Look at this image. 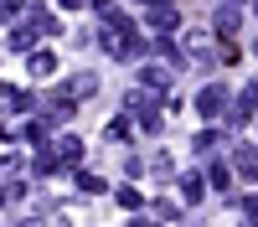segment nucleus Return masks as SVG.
I'll return each mask as SVG.
<instances>
[{
  "label": "nucleus",
  "mask_w": 258,
  "mask_h": 227,
  "mask_svg": "<svg viewBox=\"0 0 258 227\" xmlns=\"http://www.w3.org/2000/svg\"><path fill=\"white\" fill-rule=\"evenodd\" d=\"M155 212H160L165 222H176V217H181V206H176V201H155Z\"/></svg>",
  "instance_id": "obj_23"
},
{
  "label": "nucleus",
  "mask_w": 258,
  "mask_h": 227,
  "mask_svg": "<svg viewBox=\"0 0 258 227\" xmlns=\"http://www.w3.org/2000/svg\"><path fill=\"white\" fill-rule=\"evenodd\" d=\"M36 36H41V26H36V21H16V26H11V36H6V47L11 52H36Z\"/></svg>",
  "instance_id": "obj_4"
},
{
  "label": "nucleus",
  "mask_w": 258,
  "mask_h": 227,
  "mask_svg": "<svg viewBox=\"0 0 258 227\" xmlns=\"http://www.w3.org/2000/svg\"><path fill=\"white\" fill-rule=\"evenodd\" d=\"M212 26H217L222 36H232V31L243 26V16H238V6H222V11H217V21H212Z\"/></svg>",
  "instance_id": "obj_17"
},
{
  "label": "nucleus",
  "mask_w": 258,
  "mask_h": 227,
  "mask_svg": "<svg viewBox=\"0 0 258 227\" xmlns=\"http://www.w3.org/2000/svg\"><path fill=\"white\" fill-rule=\"evenodd\" d=\"M26 109H36V98L26 88H6V114H26Z\"/></svg>",
  "instance_id": "obj_15"
},
{
  "label": "nucleus",
  "mask_w": 258,
  "mask_h": 227,
  "mask_svg": "<svg viewBox=\"0 0 258 227\" xmlns=\"http://www.w3.org/2000/svg\"><path fill=\"white\" fill-rule=\"evenodd\" d=\"M129 227H155V222H150V217H135V222H129Z\"/></svg>",
  "instance_id": "obj_26"
},
{
  "label": "nucleus",
  "mask_w": 258,
  "mask_h": 227,
  "mask_svg": "<svg viewBox=\"0 0 258 227\" xmlns=\"http://www.w3.org/2000/svg\"><path fill=\"white\" fill-rule=\"evenodd\" d=\"M6 21H26V0H6Z\"/></svg>",
  "instance_id": "obj_22"
},
{
  "label": "nucleus",
  "mask_w": 258,
  "mask_h": 227,
  "mask_svg": "<svg viewBox=\"0 0 258 227\" xmlns=\"http://www.w3.org/2000/svg\"><path fill=\"white\" fill-rule=\"evenodd\" d=\"M124 114H129V119H140V124H145V134H155V129H160V98H155V93H145V88H135V93L124 98Z\"/></svg>",
  "instance_id": "obj_2"
},
{
  "label": "nucleus",
  "mask_w": 258,
  "mask_h": 227,
  "mask_svg": "<svg viewBox=\"0 0 258 227\" xmlns=\"http://www.w3.org/2000/svg\"><path fill=\"white\" fill-rule=\"evenodd\" d=\"M26 72H31V78H52V72H57V57H52L47 47H36V52L26 57Z\"/></svg>",
  "instance_id": "obj_12"
},
{
  "label": "nucleus",
  "mask_w": 258,
  "mask_h": 227,
  "mask_svg": "<svg viewBox=\"0 0 258 227\" xmlns=\"http://www.w3.org/2000/svg\"><path fill=\"white\" fill-rule=\"evenodd\" d=\"M232 176H238V171H232V165H222V160H212V165H207L212 191H227V186H232Z\"/></svg>",
  "instance_id": "obj_14"
},
{
  "label": "nucleus",
  "mask_w": 258,
  "mask_h": 227,
  "mask_svg": "<svg viewBox=\"0 0 258 227\" xmlns=\"http://www.w3.org/2000/svg\"><path fill=\"white\" fill-rule=\"evenodd\" d=\"M73 181H78V191H88V196H98L103 186H109V181H103V176H93V171H73Z\"/></svg>",
  "instance_id": "obj_18"
},
{
  "label": "nucleus",
  "mask_w": 258,
  "mask_h": 227,
  "mask_svg": "<svg viewBox=\"0 0 258 227\" xmlns=\"http://www.w3.org/2000/svg\"><path fill=\"white\" fill-rule=\"evenodd\" d=\"M243 98H248L253 109H258V83H248V88H243Z\"/></svg>",
  "instance_id": "obj_25"
},
{
  "label": "nucleus",
  "mask_w": 258,
  "mask_h": 227,
  "mask_svg": "<svg viewBox=\"0 0 258 227\" xmlns=\"http://www.w3.org/2000/svg\"><path fill=\"white\" fill-rule=\"evenodd\" d=\"M232 171L243 181H258V150L253 144H232Z\"/></svg>",
  "instance_id": "obj_8"
},
{
  "label": "nucleus",
  "mask_w": 258,
  "mask_h": 227,
  "mask_svg": "<svg viewBox=\"0 0 258 227\" xmlns=\"http://www.w3.org/2000/svg\"><path fill=\"white\" fill-rule=\"evenodd\" d=\"M191 144H197V155H212V150L222 144V134H217V129H202V134L191 139Z\"/></svg>",
  "instance_id": "obj_20"
},
{
  "label": "nucleus",
  "mask_w": 258,
  "mask_h": 227,
  "mask_svg": "<svg viewBox=\"0 0 258 227\" xmlns=\"http://www.w3.org/2000/svg\"><path fill=\"white\" fill-rule=\"evenodd\" d=\"M119 206H129V212H140V191H135V186H119Z\"/></svg>",
  "instance_id": "obj_21"
},
{
  "label": "nucleus",
  "mask_w": 258,
  "mask_h": 227,
  "mask_svg": "<svg viewBox=\"0 0 258 227\" xmlns=\"http://www.w3.org/2000/svg\"><path fill=\"white\" fill-rule=\"evenodd\" d=\"M88 6H98V11H114V6H109V0H88Z\"/></svg>",
  "instance_id": "obj_28"
},
{
  "label": "nucleus",
  "mask_w": 258,
  "mask_h": 227,
  "mask_svg": "<svg viewBox=\"0 0 258 227\" xmlns=\"http://www.w3.org/2000/svg\"><path fill=\"white\" fill-rule=\"evenodd\" d=\"M47 129H52V124L41 119V114H36V119L26 124V144H31V150H47Z\"/></svg>",
  "instance_id": "obj_16"
},
{
  "label": "nucleus",
  "mask_w": 258,
  "mask_h": 227,
  "mask_svg": "<svg viewBox=\"0 0 258 227\" xmlns=\"http://www.w3.org/2000/svg\"><path fill=\"white\" fill-rule=\"evenodd\" d=\"M62 88H68L73 98H93V93H98V72H73Z\"/></svg>",
  "instance_id": "obj_11"
},
{
  "label": "nucleus",
  "mask_w": 258,
  "mask_h": 227,
  "mask_svg": "<svg viewBox=\"0 0 258 227\" xmlns=\"http://www.w3.org/2000/svg\"><path fill=\"white\" fill-rule=\"evenodd\" d=\"M232 103V93L222 88V83H207V88H197V98H191V109H197L202 119H217L222 109Z\"/></svg>",
  "instance_id": "obj_3"
},
{
  "label": "nucleus",
  "mask_w": 258,
  "mask_h": 227,
  "mask_svg": "<svg viewBox=\"0 0 258 227\" xmlns=\"http://www.w3.org/2000/svg\"><path fill=\"white\" fill-rule=\"evenodd\" d=\"M222 6H248V0H222Z\"/></svg>",
  "instance_id": "obj_29"
},
{
  "label": "nucleus",
  "mask_w": 258,
  "mask_h": 227,
  "mask_svg": "<svg viewBox=\"0 0 258 227\" xmlns=\"http://www.w3.org/2000/svg\"><path fill=\"white\" fill-rule=\"evenodd\" d=\"M253 52H258V36H253Z\"/></svg>",
  "instance_id": "obj_30"
},
{
  "label": "nucleus",
  "mask_w": 258,
  "mask_h": 227,
  "mask_svg": "<svg viewBox=\"0 0 258 227\" xmlns=\"http://www.w3.org/2000/svg\"><path fill=\"white\" fill-rule=\"evenodd\" d=\"M150 31H155V36H176L181 31V16H176V6H150Z\"/></svg>",
  "instance_id": "obj_6"
},
{
  "label": "nucleus",
  "mask_w": 258,
  "mask_h": 227,
  "mask_svg": "<svg viewBox=\"0 0 258 227\" xmlns=\"http://www.w3.org/2000/svg\"><path fill=\"white\" fill-rule=\"evenodd\" d=\"M52 150H57V160H62V165H73V171L83 165V139H78V134H62Z\"/></svg>",
  "instance_id": "obj_10"
},
{
  "label": "nucleus",
  "mask_w": 258,
  "mask_h": 227,
  "mask_svg": "<svg viewBox=\"0 0 258 227\" xmlns=\"http://www.w3.org/2000/svg\"><path fill=\"white\" fill-rule=\"evenodd\" d=\"M98 41L109 57H140L145 47L135 41V21H129L124 11H103V26H98Z\"/></svg>",
  "instance_id": "obj_1"
},
{
  "label": "nucleus",
  "mask_w": 258,
  "mask_h": 227,
  "mask_svg": "<svg viewBox=\"0 0 258 227\" xmlns=\"http://www.w3.org/2000/svg\"><path fill=\"white\" fill-rule=\"evenodd\" d=\"M253 16H258V0H253Z\"/></svg>",
  "instance_id": "obj_31"
},
{
  "label": "nucleus",
  "mask_w": 258,
  "mask_h": 227,
  "mask_svg": "<svg viewBox=\"0 0 258 227\" xmlns=\"http://www.w3.org/2000/svg\"><path fill=\"white\" fill-rule=\"evenodd\" d=\"M170 72H176V67H155V62H145V67H140V88L155 93V98H165L170 93Z\"/></svg>",
  "instance_id": "obj_5"
},
{
  "label": "nucleus",
  "mask_w": 258,
  "mask_h": 227,
  "mask_svg": "<svg viewBox=\"0 0 258 227\" xmlns=\"http://www.w3.org/2000/svg\"><path fill=\"white\" fill-rule=\"evenodd\" d=\"M150 52H155L165 67H186V47H176L170 36H155V47H150Z\"/></svg>",
  "instance_id": "obj_9"
},
{
  "label": "nucleus",
  "mask_w": 258,
  "mask_h": 227,
  "mask_svg": "<svg viewBox=\"0 0 258 227\" xmlns=\"http://www.w3.org/2000/svg\"><path fill=\"white\" fill-rule=\"evenodd\" d=\"M62 6H68V11H78V6H88V0H62Z\"/></svg>",
  "instance_id": "obj_27"
},
{
  "label": "nucleus",
  "mask_w": 258,
  "mask_h": 227,
  "mask_svg": "<svg viewBox=\"0 0 258 227\" xmlns=\"http://www.w3.org/2000/svg\"><path fill=\"white\" fill-rule=\"evenodd\" d=\"M109 139H114V144H129V139H135V129H129V119H124V114L109 119Z\"/></svg>",
  "instance_id": "obj_19"
},
{
  "label": "nucleus",
  "mask_w": 258,
  "mask_h": 227,
  "mask_svg": "<svg viewBox=\"0 0 258 227\" xmlns=\"http://www.w3.org/2000/svg\"><path fill=\"white\" fill-rule=\"evenodd\" d=\"M41 119H47V124H68V119H73V93L57 88L47 103H41Z\"/></svg>",
  "instance_id": "obj_7"
},
{
  "label": "nucleus",
  "mask_w": 258,
  "mask_h": 227,
  "mask_svg": "<svg viewBox=\"0 0 258 227\" xmlns=\"http://www.w3.org/2000/svg\"><path fill=\"white\" fill-rule=\"evenodd\" d=\"M207 186H212V181H202V171H186V176H181V201H186V206H191V201H202V196H207Z\"/></svg>",
  "instance_id": "obj_13"
},
{
  "label": "nucleus",
  "mask_w": 258,
  "mask_h": 227,
  "mask_svg": "<svg viewBox=\"0 0 258 227\" xmlns=\"http://www.w3.org/2000/svg\"><path fill=\"white\" fill-rule=\"evenodd\" d=\"M238 206H243V217H248V222H258V196H243Z\"/></svg>",
  "instance_id": "obj_24"
}]
</instances>
